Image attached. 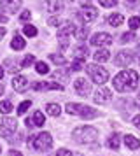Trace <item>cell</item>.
<instances>
[{
    "mask_svg": "<svg viewBox=\"0 0 140 156\" xmlns=\"http://www.w3.org/2000/svg\"><path fill=\"white\" fill-rule=\"evenodd\" d=\"M112 84L116 88V91H119V93L133 91L138 86V74L135 70H123L112 79Z\"/></svg>",
    "mask_w": 140,
    "mask_h": 156,
    "instance_id": "1",
    "label": "cell"
},
{
    "mask_svg": "<svg viewBox=\"0 0 140 156\" xmlns=\"http://www.w3.org/2000/svg\"><path fill=\"white\" fill-rule=\"evenodd\" d=\"M72 139L77 144H93L98 139V132L93 126H79L72 132Z\"/></svg>",
    "mask_w": 140,
    "mask_h": 156,
    "instance_id": "2",
    "label": "cell"
},
{
    "mask_svg": "<svg viewBox=\"0 0 140 156\" xmlns=\"http://www.w3.org/2000/svg\"><path fill=\"white\" fill-rule=\"evenodd\" d=\"M67 112L72 114V116H81L84 119H91V118L98 116V111H95L93 107L82 105V104H74V102L67 104Z\"/></svg>",
    "mask_w": 140,
    "mask_h": 156,
    "instance_id": "3",
    "label": "cell"
},
{
    "mask_svg": "<svg viewBox=\"0 0 140 156\" xmlns=\"http://www.w3.org/2000/svg\"><path fill=\"white\" fill-rule=\"evenodd\" d=\"M30 142H32L33 149H37V151H47V149L53 146V137H51V133H47V132H42V133L33 135V137L30 139Z\"/></svg>",
    "mask_w": 140,
    "mask_h": 156,
    "instance_id": "4",
    "label": "cell"
},
{
    "mask_svg": "<svg viewBox=\"0 0 140 156\" xmlns=\"http://www.w3.org/2000/svg\"><path fill=\"white\" fill-rule=\"evenodd\" d=\"M88 74H89V77L96 84H103V83H107V79H109L107 69L100 67V65H88Z\"/></svg>",
    "mask_w": 140,
    "mask_h": 156,
    "instance_id": "5",
    "label": "cell"
},
{
    "mask_svg": "<svg viewBox=\"0 0 140 156\" xmlns=\"http://www.w3.org/2000/svg\"><path fill=\"white\" fill-rule=\"evenodd\" d=\"M74 32H75V27H74V25H67L63 30L58 32V42H60V46H61L63 49L68 48L70 39H72V34H74Z\"/></svg>",
    "mask_w": 140,
    "mask_h": 156,
    "instance_id": "6",
    "label": "cell"
},
{
    "mask_svg": "<svg viewBox=\"0 0 140 156\" xmlns=\"http://www.w3.org/2000/svg\"><path fill=\"white\" fill-rule=\"evenodd\" d=\"M14 132H16V119H12V118H4L2 123H0V137L9 139Z\"/></svg>",
    "mask_w": 140,
    "mask_h": 156,
    "instance_id": "7",
    "label": "cell"
},
{
    "mask_svg": "<svg viewBox=\"0 0 140 156\" xmlns=\"http://www.w3.org/2000/svg\"><path fill=\"white\" fill-rule=\"evenodd\" d=\"M91 46H95V48H102V46H109L112 42V37L109 34H105V32H98L95 35L89 39Z\"/></svg>",
    "mask_w": 140,
    "mask_h": 156,
    "instance_id": "8",
    "label": "cell"
},
{
    "mask_svg": "<svg viewBox=\"0 0 140 156\" xmlns=\"http://www.w3.org/2000/svg\"><path fill=\"white\" fill-rule=\"evenodd\" d=\"M81 18H82L84 23H93L98 18V11L93 5H84L81 9Z\"/></svg>",
    "mask_w": 140,
    "mask_h": 156,
    "instance_id": "9",
    "label": "cell"
},
{
    "mask_svg": "<svg viewBox=\"0 0 140 156\" xmlns=\"http://www.w3.org/2000/svg\"><path fill=\"white\" fill-rule=\"evenodd\" d=\"M74 88H75L77 95H81V97H88V95L91 93V86H89V83H88L86 79H75Z\"/></svg>",
    "mask_w": 140,
    "mask_h": 156,
    "instance_id": "10",
    "label": "cell"
},
{
    "mask_svg": "<svg viewBox=\"0 0 140 156\" xmlns=\"http://www.w3.org/2000/svg\"><path fill=\"white\" fill-rule=\"evenodd\" d=\"M116 65L117 67H126V65H130L133 62V55L131 51H119L117 55H116Z\"/></svg>",
    "mask_w": 140,
    "mask_h": 156,
    "instance_id": "11",
    "label": "cell"
},
{
    "mask_svg": "<svg viewBox=\"0 0 140 156\" xmlns=\"http://www.w3.org/2000/svg\"><path fill=\"white\" fill-rule=\"evenodd\" d=\"M12 88H14V91L23 93V91L28 88V79L25 77V76H14V79H12Z\"/></svg>",
    "mask_w": 140,
    "mask_h": 156,
    "instance_id": "12",
    "label": "cell"
},
{
    "mask_svg": "<svg viewBox=\"0 0 140 156\" xmlns=\"http://www.w3.org/2000/svg\"><path fill=\"white\" fill-rule=\"evenodd\" d=\"M0 5L4 11H7L9 14H14L21 5V0H0Z\"/></svg>",
    "mask_w": 140,
    "mask_h": 156,
    "instance_id": "13",
    "label": "cell"
},
{
    "mask_svg": "<svg viewBox=\"0 0 140 156\" xmlns=\"http://www.w3.org/2000/svg\"><path fill=\"white\" fill-rule=\"evenodd\" d=\"M33 90H37V91H46V90H58V91H61L63 86L58 84V83H35L33 86H32Z\"/></svg>",
    "mask_w": 140,
    "mask_h": 156,
    "instance_id": "14",
    "label": "cell"
},
{
    "mask_svg": "<svg viewBox=\"0 0 140 156\" xmlns=\"http://www.w3.org/2000/svg\"><path fill=\"white\" fill-rule=\"evenodd\" d=\"M112 97L110 90H107V88H102V90H98L96 93H95V102L96 104H105V102H109Z\"/></svg>",
    "mask_w": 140,
    "mask_h": 156,
    "instance_id": "15",
    "label": "cell"
},
{
    "mask_svg": "<svg viewBox=\"0 0 140 156\" xmlns=\"http://www.w3.org/2000/svg\"><path fill=\"white\" fill-rule=\"evenodd\" d=\"M46 9H47L49 12H61L63 2L61 0H46Z\"/></svg>",
    "mask_w": 140,
    "mask_h": 156,
    "instance_id": "16",
    "label": "cell"
},
{
    "mask_svg": "<svg viewBox=\"0 0 140 156\" xmlns=\"http://www.w3.org/2000/svg\"><path fill=\"white\" fill-rule=\"evenodd\" d=\"M86 56H88V48H86V46H79V48H75V51L72 53V58H74L75 62H84Z\"/></svg>",
    "mask_w": 140,
    "mask_h": 156,
    "instance_id": "17",
    "label": "cell"
},
{
    "mask_svg": "<svg viewBox=\"0 0 140 156\" xmlns=\"http://www.w3.org/2000/svg\"><path fill=\"white\" fill-rule=\"evenodd\" d=\"M124 144L128 149H138L140 147V140L133 135H124Z\"/></svg>",
    "mask_w": 140,
    "mask_h": 156,
    "instance_id": "18",
    "label": "cell"
},
{
    "mask_svg": "<svg viewBox=\"0 0 140 156\" xmlns=\"http://www.w3.org/2000/svg\"><path fill=\"white\" fill-rule=\"evenodd\" d=\"M25 46H26V42H25V39L19 37V35H14V39L11 41V48H12L14 51H21Z\"/></svg>",
    "mask_w": 140,
    "mask_h": 156,
    "instance_id": "19",
    "label": "cell"
},
{
    "mask_svg": "<svg viewBox=\"0 0 140 156\" xmlns=\"http://www.w3.org/2000/svg\"><path fill=\"white\" fill-rule=\"evenodd\" d=\"M123 21H124V16L123 14H110L107 18V23H109L110 27H119Z\"/></svg>",
    "mask_w": 140,
    "mask_h": 156,
    "instance_id": "20",
    "label": "cell"
},
{
    "mask_svg": "<svg viewBox=\"0 0 140 156\" xmlns=\"http://www.w3.org/2000/svg\"><path fill=\"white\" fill-rule=\"evenodd\" d=\"M21 67H23V65H18L16 62H12L11 58H7V60H5V69H7V72H11L12 76H14L18 70H19Z\"/></svg>",
    "mask_w": 140,
    "mask_h": 156,
    "instance_id": "21",
    "label": "cell"
},
{
    "mask_svg": "<svg viewBox=\"0 0 140 156\" xmlns=\"http://www.w3.org/2000/svg\"><path fill=\"white\" fill-rule=\"evenodd\" d=\"M109 58H110V53L107 49H100V51L95 53V62H98V63H100V62H107Z\"/></svg>",
    "mask_w": 140,
    "mask_h": 156,
    "instance_id": "22",
    "label": "cell"
},
{
    "mask_svg": "<svg viewBox=\"0 0 140 156\" xmlns=\"http://www.w3.org/2000/svg\"><path fill=\"white\" fill-rule=\"evenodd\" d=\"M46 111H47V114L49 116H53V118L60 116V112H61V109H60L58 104H47V105H46Z\"/></svg>",
    "mask_w": 140,
    "mask_h": 156,
    "instance_id": "23",
    "label": "cell"
},
{
    "mask_svg": "<svg viewBox=\"0 0 140 156\" xmlns=\"http://www.w3.org/2000/svg\"><path fill=\"white\" fill-rule=\"evenodd\" d=\"M32 121H33L35 126H42V125L46 123V118H44L42 111H35V112H33V118H32Z\"/></svg>",
    "mask_w": 140,
    "mask_h": 156,
    "instance_id": "24",
    "label": "cell"
},
{
    "mask_svg": "<svg viewBox=\"0 0 140 156\" xmlns=\"http://www.w3.org/2000/svg\"><path fill=\"white\" fill-rule=\"evenodd\" d=\"M107 146H109L110 149H114V151L119 149V135L117 133L110 135V137H109V140H107Z\"/></svg>",
    "mask_w": 140,
    "mask_h": 156,
    "instance_id": "25",
    "label": "cell"
},
{
    "mask_svg": "<svg viewBox=\"0 0 140 156\" xmlns=\"http://www.w3.org/2000/svg\"><path fill=\"white\" fill-rule=\"evenodd\" d=\"M49 60H51L53 63H56V65H65V63H67V60H65L61 55H56V53L49 55Z\"/></svg>",
    "mask_w": 140,
    "mask_h": 156,
    "instance_id": "26",
    "label": "cell"
},
{
    "mask_svg": "<svg viewBox=\"0 0 140 156\" xmlns=\"http://www.w3.org/2000/svg\"><path fill=\"white\" fill-rule=\"evenodd\" d=\"M11 111H12V104H11L9 100H4V102H0V112L9 114Z\"/></svg>",
    "mask_w": 140,
    "mask_h": 156,
    "instance_id": "27",
    "label": "cell"
},
{
    "mask_svg": "<svg viewBox=\"0 0 140 156\" xmlns=\"http://www.w3.org/2000/svg\"><path fill=\"white\" fill-rule=\"evenodd\" d=\"M30 105H32V102H30V100H25V102H21L19 107H18V114H19V116H23V114H25L28 109H30Z\"/></svg>",
    "mask_w": 140,
    "mask_h": 156,
    "instance_id": "28",
    "label": "cell"
},
{
    "mask_svg": "<svg viewBox=\"0 0 140 156\" xmlns=\"http://www.w3.org/2000/svg\"><path fill=\"white\" fill-rule=\"evenodd\" d=\"M53 79H60V81H67L68 79V72L67 70H56L53 74Z\"/></svg>",
    "mask_w": 140,
    "mask_h": 156,
    "instance_id": "29",
    "label": "cell"
},
{
    "mask_svg": "<svg viewBox=\"0 0 140 156\" xmlns=\"http://www.w3.org/2000/svg\"><path fill=\"white\" fill-rule=\"evenodd\" d=\"M23 34H25L26 37H35V35H37V28L32 27V25H26V27L23 28Z\"/></svg>",
    "mask_w": 140,
    "mask_h": 156,
    "instance_id": "30",
    "label": "cell"
},
{
    "mask_svg": "<svg viewBox=\"0 0 140 156\" xmlns=\"http://www.w3.org/2000/svg\"><path fill=\"white\" fill-rule=\"evenodd\" d=\"M35 70L39 72V74H42V76H44V74H47V72H49V67L44 63V62H39V63L35 65Z\"/></svg>",
    "mask_w": 140,
    "mask_h": 156,
    "instance_id": "31",
    "label": "cell"
},
{
    "mask_svg": "<svg viewBox=\"0 0 140 156\" xmlns=\"http://www.w3.org/2000/svg\"><path fill=\"white\" fill-rule=\"evenodd\" d=\"M128 25H130V28L131 30H137L140 27V18H137V16H133V18H130V21H128Z\"/></svg>",
    "mask_w": 140,
    "mask_h": 156,
    "instance_id": "32",
    "label": "cell"
},
{
    "mask_svg": "<svg viewBox=\"0 0 140 156\" xmlns=\"http://www.w3.org/2000/svg\"><path fill=\"white\" fill-rule=\"evenodd\" d=\"M119 0H98V4L100 5H103V7H112V5H116Z\"/></svg>",
    "mask_w": 140,
    "mask_h": 156,
    "instance_id": "33",
    "label": "cell"
},
{
    "mask_svg": "<svg viewBox=\"0 0 140 156\" xmlns=\"http://www.w3.org/2000/svg\"><path fill=\"white\" fill-rule=\"evenodd\" d=\"M133 39H135V34H133V32H128V34H123L121 42H131Z\"/></svg>",
    "mask_w": 140,
    "mask_h": 156,
    "instance_id": "34",
    "label": "cell"
},
{
    "mask_svg": "<svg viewBox=\"0 0 140 156\" xmlns=\"http://www.w3.org/2000/svg\"><path fill=\"white\" fill-rule=\"evenodd\" d=\"M33 62H35V58L32 56V55H28V56H25V60H23V67H30Z\"/></svg>",
    "mask_w": 140,
    "mask_h": 156,
    "instance_id": "35",
    "label": "cell"
},
{
    "mask_svg": "<svg viewBox=\"0 0 140 156\" xmlns=\"http://www.w3.org/2000/svg\"><path fill=\"white\" fill-rule=\"evenodd\" d=\"M56 156H72V151L70 149H58Z\"/></svg>",
    "mask_w": 140,
    "mask_h": 156,
    "instance_id": "36",
    "label": "cell"
},
{
    "mask_svg": "<svg viewBox=\"0 0 140 156\" xmlns=\"http://www.w3.org/2000/svg\"><path fill=\"white\" fill-rule=\"evenodd\" d=\"M49 25L51 27H60L61 25V20L60 18H49Z\"/></svg>",
    "mask_w": 140,
    "mask_h": 156,
    "instance_id": "37",
    "label": "cell"
},
{
    "mask_svg": "<svg viewBox=\"0 0 140 156\" xmlns=\"http://www.w3.org/2000/svg\"><path fill=\"white\" fill-rule=\"evenodd\" d=\"M89 32H88V28H82L77 32V39H86V35H88Z\"/></svg>",
    "mask_w": 140,
    "mask_h": 156,
    "instance_id": "38",
    "label": "cell"
},
{
    "mask_svg": "<svg viewBox=\"0 0 140 156\" xmlns=\"http://www.w3.org/2000/svg\"><path fill=\"white\" fill-rule=\"evenodd\" d=\"M70 69H72V70H81V69H82V62H74Z\"/></svg>",
    "mask_w": 140,
    "mask_h": 156,
    "instance_id": "39",
    "label": "cell"
},
{
    "mask_svg": "<svg viewBox=\"0 0 140 156\" xmlns=\"http://www.w3.org/2000/svg\"><path fill=\"white\" fill-rule=\"evenodd\" d=\"M30 18H32V14H30V11H25V12L21 14V21H30Z\"/></svg>",
    "mask_w": 140,
    "mask_h": 156,
    "instance_id": "40",
    "label": "cell"
},
{
    "mask_svg": "<svg viewBox=\"0 0 140 156\" xmlns=\"http://www.w3.org/2000/svg\"><path fill=\"white\" fill-rule=\"evenodd\" d=\"M133 125L140 130V116H135V118H133Z\"/></svg>",
    "mask_w": 140,
    "mask_h": 156,
    "instance_id": "41",
    "label": "cell"
},
{
    "mask_svg": "<svg viewBox=\"0 0 140 156\" xmlns=\"http://www.w3.org/2000/svg\"><path fill=\"white\" fill-rule=\"evenodd\" d=\"M9 156H21V153L19 151H16V149H12V151L9 153Z\"/></svg>",
    "mask_w": 140,
    "mask_h": 156,
    "instance_id": "42",
    "label": "cell"
},
{
    "mask_svg": "<svg viewBox=\"0 0 140 156\" xmlns=\"http://www.w3.org/2000/svg\"><path fill=\"white\" fill-rule=\"evenodd\" d=\"M0 23H7V16L0 12Z\"/></svg>",
    "mask_w": 140,
    "mask_h": 156,
    "instance_id": "43",
    "label": "cell"
},
{
    "mask_svg": "<svg viewBox=\"0 0 140 156\" xmlns=\"http://www.w3.org/2000/svg\"><path fill=\"white\" fill-rule=\"evenodd\" d=\"M4 35H5V28H2V27H0V41L4 39Z\"/></svg>",
    "mask_w": 140,
    "mask_h": 156,
    "instance_id": "44",
    "label": "cell"
},
{
    "mask_svg": "<svg viewBox=\"0 0 140 156\" xmlns=\"http://www.w3.org/2000/svg\"><path fill=\"white\" fill-rule=\"evenodd\" d=\"M135 104H137V107L140 109V93L137 95V98H135Z\"/></svg>",
    "mask_w": 140,
    "mask_h": 156,
    "instance_id": "45",
    "label": "cell"
},
{
    "mask_svg": "<svg viewBox=\"0 0 140 156\" xmlns=\"http://www.w3.org/2000/svg\"><path fill=\"white\" fill-rule=\"evenodd\" d=\"M4 77V69H2V65H0V79Z\"/></svg>",
    "mask_w": 140,
    "mask_h": 156,
    "instance_id": "46",
    "label": "cell"
},
{
    "mask_svg": "<svg viewBox=\"0 0 140 156\" xmlns=\"http://www.w3.org/2000/svg\"><path fill=\"white\" fill-rule=\"evenodd\" d=\"M4 95V84H0V97Z\"/></svg>",
    "mask_w": 140,
    "mask_h": 156,
    "instance_id": "47",
    "label": "cell"
},
{
    "mask_svg": "<svg viewBox=\"0 0 140 156\" xmlns=\"http://www.w3.org/2000/svg\"><path fill=\"white\" fill-rule=\"evenodd\" d=\"M128 2H137V0H128Z\"/></svg>",
    "mask_w": 140,
    "mask_h": 156,
    "instance_id": "48",
    "label": "cell"
},
{
    "mask_svg": "<svg viewBox=\"0 0 140 156\" xmlns=\"http://www.w3.org/2000/svg\"><path fill=\"white\" fill-rule=\"evenodd\" d=\"M0 151H2V149H0Z\"/></svg>",
    "mask_w": 140,
    "mask_h": 156,
    "instance_id": "49",
    "label": "cell"
}]
</instances>
